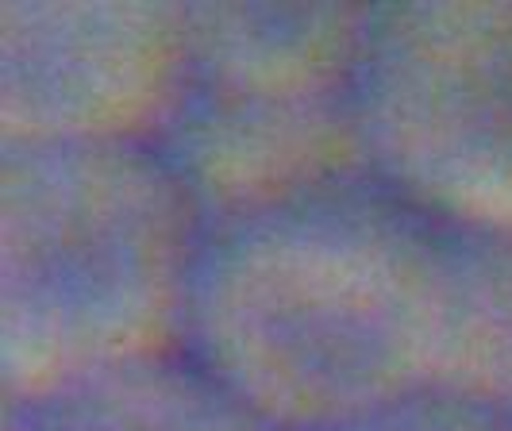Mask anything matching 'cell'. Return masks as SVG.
<instances>
[{
  "mask_svg": "<svg viewBox=\"0 0 512 431\" xmlns=\"http://www.w3.org/2000/svg\"><path fill=\"white\" fill-rule=\"evenodd\" d=\"M185 351L274 431H335L512 378V239L374 170L208 228Z\"/></svg>",
  "mask_w": 512,
  "mask_h": 431,
  "instance_id": "1",
  "label": "cell"
},
{
  "mask_svg": "<svg viewBox=\"0 0 512 431\" xmlns=\"http://www.w3.org/2000/svg\"><path fill=\"white\" fill-rule=\"evenodd\" d=\"M205 239L158 143H0V397L185 351Z\"/></svg>",
  "mask_w": 512,
  "mask_h": 431,
  "instance_id": "2",
  "label": "cell"
},
{
  "mask_svg": "<svg viewBox=\"0 0 512 431\" xmlns=\"http://www.w3.org/2000/svg\"><path fill=\"white\" fill-rule=\"evenodd\" d=\"M351 101L378 178L512 239V0L374 4Z\"/></svg>",
  "mask_w": 512,
  "mask_h": 431,
  "instance_id": "3",
  "label": "cell"
},
{
  "mask_svg": "<svg viewBox=\"0 0 512 431\" xmlns=\"http://www.w3.org/2000/svg\"><path fill=\"white\" fill-rule=\"evenodd\" d=\"M193 85L185 4L0 8V143H158Z\"/></svg>",
  "mask_w": 512,
  "mask_h": 431,
  "instance_id": "4",
  "label": "cell"
},
{
  "mask_svg": "<svg viewBox=\"0 0 512 431\" xmlns=\"http://www.w3.org/2000/svg\"><path fill=\"white\" fill-rule=\"evenodd\" d=\"M158 151L208 228L374 170L351 97L274 101L193 85Z\"/></svg>",
  "mask_w": 512,
  "mask_h": 431,
  "instance_id": "5",
  "label": "cell"
},
{
  "mask_svg": "<svg viewBox=\"0 0 512 431\" xmlns=\"http://www.w3.org/2000/svg\"><path fill=\"white\" fill-rule=\"evenodd\" d=\"M193 77L274 101L351 97L374 4H185Z\"/></svg>",
  "mask_w": 512,
  "mask_h": 431,
  "instance_id": "6",
  "label": "cell"
},
{
  "mask_svg": "<svg viewBox=\"0 0 512 431\" xmlns=\"http://www.w3.org/2000/svg\"><path fill=\"white\" fill-rule=\"evenodd\" d=\"M0 431H274L189 351L8 401Z\"/></svg>",
  "mask_w": 512,
  "mask_h": 431,
  "instance_id": "7",
  "label": "cell"
},
{
  "mask_svg": "<svg viewBox=\"0 0 512 431\" xmlns=\"http://www.w3.org/2000/svg\"><path fill=\"white\" fill-rule=\"evenodd\" d=\"M335 431H512V424L493 405L459 401V397H432L416 405L393 408L374 420H359Z\"/></svg>",
  "mask_w": 512,
  "mask_h": 431,
  "instance_id": "8",
  "label": "cell"
},
{
  "mask_svg": "<svg viewBox=\"0 0 512 431\" xmlns=\"http://www.w3.org/2000/svg\"><path fill=\"white\" fill-rule=\"evenodd\" d=\"M493 408H497V412L512 424V378H509V385H505V393H501V401H497Z\"/></svg>",
  "mask_w": 512,
  "mask_h": 431,
  "instance_id": "9",
  "label": "cell"
}]
</instances>
